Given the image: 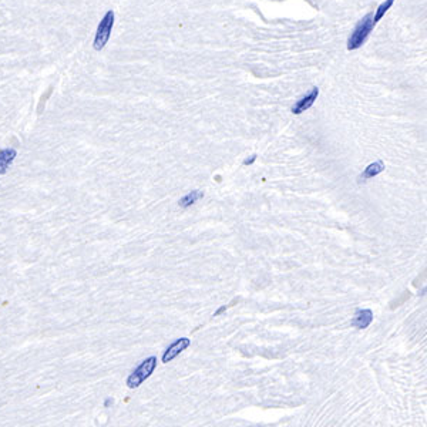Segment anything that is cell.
I'll use <instances>...</instances> for the list:
<instances>
[{
  "instance_id": "6da1fadb",
  "label": "cell",
  "mask_w": 427,
  "mask_h": 427,
  "mask_svg": "<svg viewBox=\"0 0 427 427\" xmlns=\"http://www.w3.org/2000/svg\"><path fill=\"white\" fill-rule=\"evenodd\" d=\"M373 28H374V25H373V15L369 13L362 20H359V23L353 29L352 35H350L349 40H347V50L353 52V50H357L359 47H362V45L366 42V39L370 35Z\"/></svg>"
},
{
  "instance_id": "7a4b0ae2",
  "label": "cell",
  "mask_w": 427,
  "mask_h": 427,
  "mask_svg": "<svg viewBox=\"0 0 427 427\" xmlns=\"http://www.w3.org/2000/svg\"><path fill=\"white\" fill-rule=\"evenodd\" d=\"M155 367H157V357L155 356L147 357L146 360H143L133 372L130 373V376L127 377L128 387L130 389H136L141 383L146 382L147 379L154 373Z\"/></svg>"
},
{
  "instance_id": "3957f363",
  "label": "cell",
  "mask_w": 427,
  "mask_h": 427,
  "mask_svg": "<svg viewBox=\"0 0 427 427\" xmlns=\"http://www.w3.org/2000/svg\"><path fill=\"white\" fill-rule=\"evenodd\" d=\"M113 26H114V12L109 10L104 15V18L101 19L100 23H99V28H97V32H96V37H94V50L100 52L101 49H104V46L109 43Z\"/></svg>"
},
{
  "instance_id": "277c9868",
  "label": "cell",
  "mask_w": 427,
  "mask_h": 427,
  "mask_svg": "<svg viewBox=\"0 0 427 427\" xmlns=\"http://www.w3.org/2000/svg\"><path fill=\"white\" fill-rule=\"evenodd\" d=\"M190 345H191V339H188V337H180V339H177L175 342H173L171 345L165 349V352H164L163 354V363L171 362L173 359H175L178 354L184 352Z\"/></svg>"
},
{
  "instance_id": "5b68a950",
  "label": "cell",
  "mask_w": 427,
  "mask_h": 427,
  "mask_svg": "<svg viewBox=\"0 0 427 427\" xmlns=\"http://www.w3.org/2000/svg\"><path fill=\"white\" fill-rule=\"evenodd\" d=\"M319 96V89L318 87H315V89H312V91H310L309 94H306L305 97H302L293 107H292V113L293 114H300V113H303V111H306L308 109H310L312 106H313V103L316 101V99H318Z\"/></svg>"
},
{
  "instance_id": "8992f818",
  "label": "cell",
  "mask_w": 427,
  "mask_h": 427,
  "mask_svg": "<svg viewBox=\"0 0 427 427\" xmlns=\"http://www.w3.org/2000/svg\"><path fill=\"white\" fill-rule=\"evenodd\" d=\"M373 312L370 309H357L354 313V318L352 320V326L357 329H366L372 323Z\"/></svg>"
},
{
  "instance_id": "52a82bcc",
  "label": "cell",
  "mask_w": 427,
  "mask_h": 427,
  "mask_svg": "<svg viewBox=\"0 0 427 427\" xmlns=\"http://www.w3.org/2000/svg\"><path fill=\"white\" fill-rule=\"evenodd\" d=\"M16 150L13 148H5V150H0V175L6 174L8 168L10 167V164L15 161L16 158Z\"/></svg>"
},
{
  "instance_id": "ba28073f",
  "label": "cell",
  "mask_w": 427,
  "mask_h": 427,
  "mask_svg": "<svg viewBox=\"0 0 427 427\" xmlns=\"http://www.w3.org/2000/svg\"><path fill=\"white\" fill-rule=\"evenodd\" d=\"M382 171H384V164H383V161H376V163H372L370 165H367L366 168H364V171L360 175H359V182H363V181H367L369 178H373V177H376L377 174H380Z\"/></svg>"
},
{
  "instance_id": "9c48e42d",
  "label": "cell",
  "mask_w": 427,
  "mask_h": 427,
  "mask_svg": "<svg viewBox=\"0 0 427 427\" xmlns=\"http://www.w3.org/2000/svg\"><path fill=\"white\" fill-rule=\"evenodd\" d=\"M202 197H204V192L198 191V190H194V191L188 192L187 195H184L181 200H180V202H178V205H180L181 208H188V207L194 205V204L200 200V198H202Z\"/></svg>"
},
{
  "instance_id": "30bf717a",
  "label": "cell",
  "mask_w": 427,
  "mask_h": 427,
  "mask_svg": "<svg viewBox=\"0 0 427 427\" xmlns=\"http://www.w3.org/2000/svg\"><path fill=\"white\" fill-rule=\"evenodd\" d=\"M393 3H394V0H384L382 5L377 8L376 13H374V16H373V25H374V26H376V23H379V22H380V19L386 15V12L393 6Z\"/></svg>"
},
{
  "instance_id": "8fae6325",
  "label": "cell",
  "mask_w": 427,
  "mask_h": 427,
  "mask_svg": "<svg viewBox=\"0 0 427 427\" xmlns=\"http://www.w3.org/2000/svg\"><path fill=\"white\" fill-rule=\"evenodd\" d=\"M255 160H256V154L251 155L249 158H246V160H244V165H251V164L255 163Z\"/></svg>"
},
{
  "instance_id": "7c38bea8",
  "label": "cell",
  "mask_w": 427,
  "mask_h": 427,
  "mask_svg": "<svg viewBox=\"0 0 427 427\" xmlns=\"http://www.w3.org/2000/svg\"><path fill=\"white\" fill-rule=\"evenodd\" d=\"M225 309H227V306H221V308H219V309L217 310L215 313H214V316H218V315H221L222 312H225Z\"/></svg>"
},
{
  "instance_id": "4fadbf2b",
  "label": "cell",
  "mask_w": 427,
  "mask_h": 427,
  "mask_svg": "<svg viewBox=\"0 0 427 427\" xmlns=\"http://www.w3.org/2000/svg\"><path fill=\"white\" fill-rule=\"evenodd\" d=\"M110 403H113V400H111V399H110V397H109V399H106V401H104V406H106V407H107V406H109Z\"/></svg>"
},
{
  "instance_id": "5bb4252c",
  "label": "cell",
  "mask_w": 427,
  "mask_h": 427,
  "mask_svg": "<svg viewBox=\"0 0 427 427\" xmlns=\"http://www.w3.org/2000/svg\"><path fill=\"white\" fill-rule=\"evenodd\" d=\"M426 293H427V286L423 289V291H421V295H426Z\"/></svg>"
}]
</instances>
